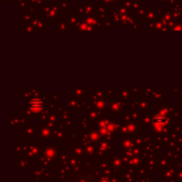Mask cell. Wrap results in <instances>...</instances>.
I'll list each match as a JSON object with an SVG mask.
<instances>
[{
    "instance_id": "1",
    "label": "cell",
    "mask_w": 182,
    "mask_h": 182,
    "mask_svg": "<svg viewBox=\"0 0 182 182\" xmlns=\"http://www.w3.org/2000/svg\"><path fill=\"white\" fill-rule=\"evenodd\" d=\"M29 108L34 112H38L44 107V101L40 99H34L29 102Z\"/></svg>"
},
{
    "instance_id": "2",
    "label": "cell",
    "mask_w": 182,
    "mask_h": 182,
    "mask_svg": "<svg viewBox=\"0 0 182 182\" xmlns=\"http://www.w3.org/2000/svg\"><path fill=\"white\" fill-rule=\"evenodd\" d=\"M152 122L154 125H163L164 124H166L167 120L166 118L163 116V115H156L153 119H152Z\"/></svg>"
}]
</instances>
